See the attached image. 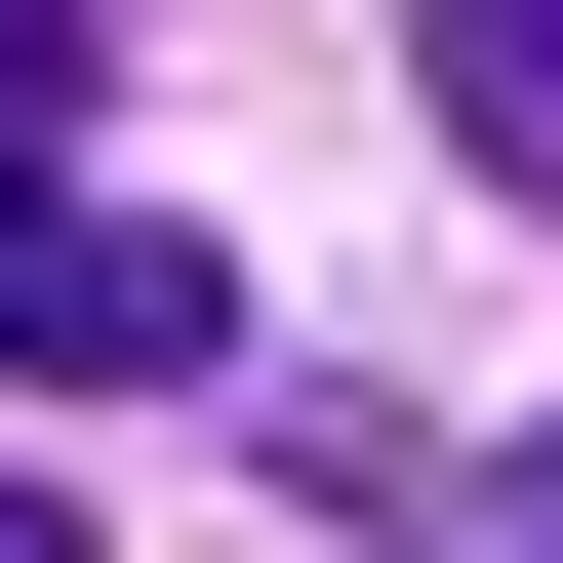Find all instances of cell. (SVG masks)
Returning <instances> with one entry per match:
<instances>
[{
  "mask_svg": "<svg viewBox=\"0 0 563 563\" xmlns=\"http://www.w3.org/2000/svg\"><path fill=\"white\" fill-rule=\"evenodd\" d=\"M0 162H81V0H0Z\"/></svg>",
  "mask_w": 563,
  "mask_h": 563,
  "instance_id": "3957f363",
  "label": "cell"
},
{
  "mask_svg": "<svg viewBox=\"0 0 563 563\" xmlns=\"http://www.w3.org/2000/svg\"><path fill=\"white\" fill-rule=\"evenodd\" d=\"M402 81H443V162H483V201H563V0H402Z\"/></svg>",
  "mask_w": 563,
  "mask_h": 563,
  "instance_id": "7a4b0ae2",
  "label": "cell"
},
{
  "mask_svg": "<svg viewBox=\"0 0 563 563\" xmlns=\"http://www.w3.org/2000/svg\"><path fill=\"white\" fill-rule=\"evenodd\" d=\"M0 363H41V402H201V363H242V242H162V201H81V162H0Z\"/></svg>",
  "mask_w": 563,
  "mask_h": 563,
  "instance_id": "6da1fadb",
  "label": "cell"
},
{
  "mask_svg": "<svg viewBox=\"0 0 563 563\" xmlns=\"http://www.w3.org/2000/svg\"><path fill=\"white\" fill-rule=\"evenodd\" d=\"M443 563H563V483H483V523H443Z\"/></svg>",
  "mask_w": 563,
  "mask_h": 563,
  "instance_id": "5b68a950",
  "label": "cell"
},
{
  "mask_svg": "<svg viewBox=\"0 0 563 563\" xmlns=\"http://www.w3.org/2000/svg\"><path fill=\"white\" fill-rule=\"evenodd\" d=\"M0 563H121V523H81V483H0Z\"/></svg>",
  "mask_w": 563,
  "mask_h": 563,
  "instance_id": "277c9868",
  "label": "cell"
}]
</instances>
